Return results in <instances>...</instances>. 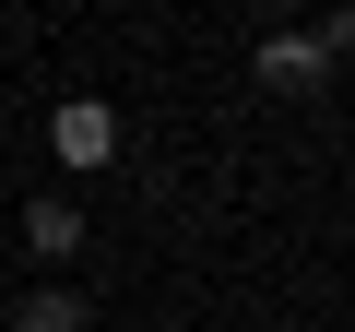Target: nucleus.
Returning <instances> with one entry per match:
<instances>
[{
	"mask_svg": "<svg viewBox=\"0 0 355 332\" xmlns=\"http://www.w3.org/2000/svg\"><path fill=\"white\" fill-rule=\"evenodd\" d=\"M48 154L71 166V179H95V166L119 154V107H107V95H60V107H48Z\"/></svg>",
	"mask_w": 355,
	"mask_h": 332,
	"instance_id": "f257e3e1",
	"label": "nucleus"
},
{
	"mask_svg": "<svg viewBox=\"0 0 355 332\" xmlns=\"http://www.w3.org/2000/svg\"><path fill=\"white\" fill-rule=\"evenodd\" d=\"M24 249H36V261H71V249H83V190H36V202H24Z\"/></svg>",
	"mask_w": 355,
	"mask_h": 332,
	"instance_id": "f03ea898",
	"label": "nucleus"
},
{
	"mask_svg": "<svg viewBox=\"0 0 355 332\" xmlns=\"http://www.w3.org/2000/svg\"><path fill=\"white\" fill-rule=\"evenodd\" d=\"M320 36H261V83H284V95H320Z\"/></svg>",
	"mask_w": 355,
	"mask_h": 332,
	"instance_id": "7ed1b4c3",
	"label": "nucleus"
},
{
	"mask_svg": "<svg viewBox=\"0 0 355 332\" xmlns=\"http://www.w3.org/2000/svg\"><path fill=\"white\" fill-rule=\"evenodd\" d=\"M12 332H83V285H24Z\"/></svg>",
	"mask_w": 355,
	"mask_h": 332,
	"instance_id": "20e7f679",
	"label": "nucleus"
}]
</instances>
